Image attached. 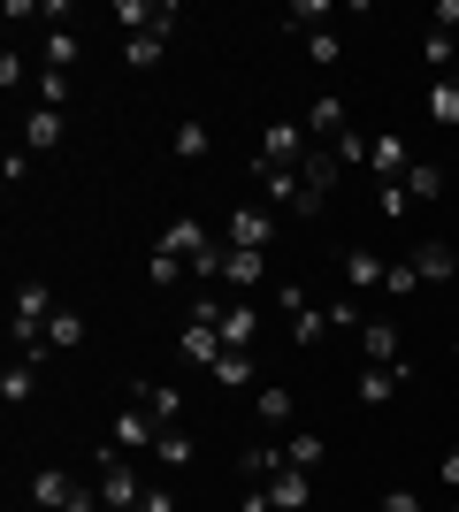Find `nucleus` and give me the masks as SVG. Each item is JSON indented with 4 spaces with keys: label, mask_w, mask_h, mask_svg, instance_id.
I'll return each instance as SVG.
<instances>
[{
    "label": "nucleus",
    "mask_w": 459,
    "mask_h": 512,
    "mask_svg": "<svg viewBox=\"0 0 459 512\" xmlns=\"http://www.w3.org/2000/svg\"><path fill=\"white\" fill-rule=\"evenodd\" d=\"M92 459H100V474H92V482H100V505H108V512H138L146 482H138L131 451H123V444H108V451H92Z\"/></svg>",
    "instance_id": "nucleus-1"
},
{
    "label": "nucleus",
    "mask_w": 459,
    "mask_h": 512,
    "mask_svg": "<svg viewBox=\"0 0 459 512\" xmlns=\"http://www.w3.org/2000/svg\"><path fill=\"white\" fill-rule=\"evenodd\" d=\"M253 176H261V199H268V207H291V214H322L329 207V199L306 192L299 169H261V161H253Z\"/></svg>",
    "instance_id": "nucleus-2"
},
{
    "label": "nucleus",
    "mask_w": 459,
    "mask_h": 512,
    "mask_svg": "<svg viewBox=\"0 0 459 512\" xmlns=\"http://www.w3.org/2000/svg\"><path fill=\"white\" fill-rule=\"evenodd\" d=\"M306 153H314L306 123H268V130H261V169H299Z\"/></svg>",
    "instance_id": "nucleus-3"
},
{
    "label": "nucleus",
    "mask_w": 459,
    "mask_h": 512,
    "mask_svg": "<svg viewBox=\"0 0 459 512\" xmlns=\"http://www.w3.org/2000/svg\"><path fill=\"white\" fill-rule=\"evenodd\" d=\"M222 245L268 253V245H276V214H268V207H238V214H230V230H222Z\"/></svg>",
    "instance_id": "nucleus-4"
},
{
    "label": "nucleus",
    "mask_w": 459,
    "mask_h": 512,
    "mask_svg": "<svg viewBox=\"0 0 459 512\" xmlns=\"http://www.w3.org/2000/svg\"><path fill=\"white\" fill-rule=\"evenodd\" d=\"M299 123H306V138H314V146H337V138H352V115H345V100H337V92H322V100L306 107Z\"/></svg>",
    "instance_id": "nucleus-5"
},
{
    "label": "nucleus",
    "mask_w": 459,
    "mask_h": 512,
    "mask_svg": "<svg viewBox=\"0 0 459 512\" xmlns=\"http://www.w3.org/2000/svg\"><path fill=\"white\" fill-rule=\"evenodd\" d=\"M108 444H123V451H153V444H161V421H153V413H146V406H138V398H131V406L115 413Z\"/></svg>",
    "instance_id": "nucleus-6"
},
{
    "label": "nucleus",
    "mask_w": 459,
    "mask_h": 512,
    "mask_svg": "<svg viewBox=\"0 0 459 512\" xmlns=\"http://www.w3.org/2000/svg\"><path fill=\"white\" fill-rule=\"evenodd\" d=\"M368 169H375V184H406V169H414V146H406L398 130H383V138H375V153H368Z\"/></svg>",
    "instance_id": "nucleus-7"
},
{
    "label": "nucleus",
    "mask_w": 459,
    "mask_h": 512,
    "mask_svg": "<svg viewBox=\"0 0 459 512\" xmlns=\"http://www.w3.org/2000/svg\"><path fill=\"white\" fill-rule=\"evenodd\" d=\"M406 268H414L421 283H452V276H459V253L444 245V237H429V245H414V253H406Z\"/></svg>",
    "instance_id": "nucleus-8"
},
{
    "label": "nucleus",
    "mask_w": 459,
    "mask_h": 512,
    "mask_svg": "<svg viewBox=\"0 0 459 512\" xmlns=\"http://www.w3.org/2000/svg\"><path fill=\"white\" fill-rule=\"evenodd\" d=\"M268 512H306V505H314V474H299V467H284V474H276V482H268Z\"/></svg>",
    "instance_id": "nucleus-9"
},
{
    "label": "nucleus",
    "mask_w": 459,
    "mask_h": 512,
    "mask_svg": "<svg viewBox=\"0 0 459 512\" xmlns=\"http://www.w3.org/2000/svg\"><path fill=\"white\" fill-rule=\"evenodd\" d=\"M383 276H391V260H375L368 245H352V253H345V291H352V299L383 291Z\"/></svg>",
    "instance_id": "nucleus-10"
},
{
    "label": "nucleus",
    "mask_w": 459,
    "mask_h": 512,
    "mask_svg": "<svg viewBox=\"0 0 459 512\" xmlns=\"http://www.w3.org/2000/svg\"><path fill=\"white\" fill-rule=\"evenodd\" d=\"M360 360L368 367H398L406 352H398V321H360Z\"/></svg>",
    "instance_id": "nucleus-11"
},
{
    "label": "nucleus",
    "mask_w": 459,
    "mask_h": 512,
    "mask_svg": "<svg viewBox=\"0 0 459 512\" xmlns=\"http://www.w3.org/2000/svg\"><path fill=\"white\" fill-rule=\"evenodd\" d=\"M69 497H77V474H69V467H39V474H31V505L69 512Z\"/></svg>",
    "instance_id": "nucleus-12"
},
{
    "label": "nucleus",
    "mask_w": 459,
    "mask_h": 512,
    "mask_svg": "<svg viewBox=\"0 0 459 512\" xmlns=\"http://www.w3.org/2000/svg\"><path fill=\"white\" fill-rule=\"evenodd\" d=\"M398 383H406V360H398V367H360L352 398H360V406H391V398H398Z\"/></svg>",
    "instance_id": "nucleus-13"
},
{
    "label": "nucleus",
    "mask_w": 459,
    "mask_h": 512,
    "mask_svg": "<svg viewBox=\"0 0 459 512\" xmlns=\"http://www.w3.org/2000/svg\"><path fill=\"white\" fill-rule=\"evenodd\" d=\"M299 176H306V192H314V199H329L337 184H345V161H337L329 146H314V153L299 161Z\"/></svg>",
    "instance_id": "nucleus-14"
},
{
    "label": "nucleus",
    "mask_w": 459,
    "mask_h": 512,
    "mask_svg": "<svg viewBox=\"0 0 459 512\" xmlns=\"http://www.w3.org/2000/svg\"><path fill=\"white\" fill-rule=\"evenodd\" d=\"M176 352H184L192 367H215V360H222V329H215V321H184V337H176Z\"/></svg>",
    "instance_id": "nucleus-15"
},
{
    "label": "nucleus",
    "mask_w": 459,
    "mask_h": 512,
    "mask_svg": "<svg viewBox=\"0 0 459 512\" xmlns=\"http://www.w3.org/2000/svg\"><path fill=\"white\" fill-rule=\"evenodd\" d=\"M284 474V444H253V451H238V482H253V490H268Z\"/></svg>",
    "instance_id": "nucleus-16"
},
{
    "label": "nucleus",
    "mask_w": 459,
    "mask_h": 512,
    "mask_svg": "<svg viewBox=\"0 0 459 512\" xmlns=\"http://www.w3.org/2000/svg\"><path fill=\"white\" fill-rule=\"evenodd\" d=\"M253 337H261V314L245 299H230V314H222V352H253Z\"/></svg>",
    "instance_id": "nucleus-17"
},
{
    "label": "nucleus",
    "mask_w": 459,
    "mask_h": 512,
    "mask_svg": "<svg viewBox=\"0 0 459 512\" xmlns=\"http://www.w3.org/2000/svg\"><path fill=\"white\" fill-rule=\"evenodd\" d=\"M261 276H268V253H238V245L222 253V283H230L238 299H245V291H253V283H261Z\"/></svg>",
    "instance_id": "nucleus-18"
},
{
    "label": "nucleus",
    "mask_w": 459,
    "mask_h": 512,
    "mask_svg": "<svg viewBox=\"0 0 459 512\" xmlns=\"http://www.w3.org/2000/svg\"><path fill=\"white\" fill-rule=\"evenodd\" d=\"M62 130H69V115H62V107H31V123H23V146H31V153H46V146H62Z\"/></svg>",
    "instance_id": "nucleus-19"
},
{
    "label": "nucleus",
    "mask_w": 459,
    "mask_h": 512,
    "mask_svg": "<svg viewBox=\"0 0 459 512\" xmlns=\"http://www.w3.org/2000/svg\"><path fill=\"white\" fill-rule=\"evenodd\" d=\"M138 406H146L161 428H176V413H184V390H176V383H138Z\"/></svg>",
    "instance_id": "nucleus-20"
},
{
    "label": "nucleus",
    "mask_w": 459,
    "mask_h": 512,
    "mask_svg": "<svg viewBox=\"0 0 459 512\" xmlns=\"http://www.w3.org/2000/svg\"><path fill=\"white\" fill-rule=\"evenodd\" d=\"M284 467H299V474L322 467V436H314V428H291L284 436Z\"/></svg>",
    "instance_id": "nucleus-21"
},
{
    "label": "nucleus",
    "mask_w": 459,
    "mask_h": 512,
    "mask_svg": "<svg viewBox=\"0 0 459 512\" xmlns=\"http://www.w3.org/2000/svg\"><path fill=\"white\" fill-rule=\"evenodd\" d=\"M161 54H169V39H161V31H138V39H123V62H131L138 77H146V69H161Z\"/></svg>",
    "instance_id": "nucleus-22"
},
{
    "label": "nucleus",
    "mask_w": 459,
    "mask_h": 512,
    "mask_svg": "<svg viewBox=\"0 0 459 512\" xmlns=\"http://www.w3.org/2000/svg\"><path fill=\"white\" fill-rule=\"evenodd\" d=\"M429 123H437V130H459V85H452V77H437V85H429Z\"/></svg>",
    "instance_id": "nucleus-23"
},
{
    "label": "nucleus",
    "mask_w": 459,
    "mask_h": 512,
    "mask_svg": "<svg viewBox=\"0 0 459 512\" xmlns=\"http://www.w3.org/2000/svg\"><path fill=\"white\" fill-rule=\"evenodd\" d=\"M437 192H444V169H437V161H414V169H406V199H414V207H429Z\"/></svg>",
    "instance_id": "nucleus-24"
},
{
    "label": "nucleus",
    "mask_w": 459,
    "mask_h": 512,
    "mask_svg": "<svg viewBox=\"0 0 459 512\" xmlns=\"http://www.w3.org/2000/svg\"><path fill=\"white\" fill-rule=\"evenodd\" d=\"M31 92H39V107H62V115H69V92H77V85H69V69H39Z\"/></svg>",
    "instance_id": "nucleus-25"
},
{
    "label": "nucleus",
    "mask_w": 459,
    "mask_h": 512,
    "mask_svg": "<svg viewBox=\"0 0 459 512\" xmlns=\"http://www.w3.org/2000/svg\"><path fill=\"white\" fill-rule=\"evenodd\" d=\"M31 390H39V367H31V360H8V375H0V398H8V406H23Z\"/></svg>",
    "instance_id": "nucleus-26"
},
{
    "label": "nucleus",
    "mask_w": 459,
    "mask_h": 512,
    "mask_svg": "<svg viewBox=\"0 0 459 512\" xmlns=\"http://www.w3.org/2000/svg\"><path fill=\"white\" fill-rule=\"evenodd\" d=\"M299 421V398L291 390H261V428H291Z\"/></svg>",
    "instance_id": "nucleus-27"
},
{
    "label": "nucleus",
    "mask_w": 459,
    "mask_h": 512,
    "mask_svg": "<svg viewBox=\"0 0 459 512\" xmlns=\"http://www.w3.org/2000/svg\"><path fill=\"white\" fill-rule=\"evenodd\" d=\"M153 459H161V467H192V436H184V428H161V444H153Z\"/></svg>",
    "instance_id": "nucleus-28"
},
{
    "label": "nucleus",
    "mask_w": 459,
    "mask_h": 512,
    "mask_svg": "<svg viewBox=\"0 0 459 512\" xmlns=\"http://www.w3.org/2000/svg\"><path fill=\"white\" fill-rule=\"evenodd\" d=\"M46 344H54V352H77V344H85V321H77V314L62 306V314L46 321Z\"/></svg>",
    "instance_id": "nucleus-29"
},
{
    "label": "nucleus",
    "mask_w": 459,
    "mask_h": 512,
    "mask_svg": "<svg viewBox=\"0 0 459 512\" xmlns=\"http://www.w3.org/2000/svg\"><path fill=\"white\" fill-rule=\"evenodd\" d=\"M306 62H314V69H337V62H345V39H337V31H314V39H306Z\"/></svg>",
    "instance_id": "nucleus-30"
},
{
    "label": "nucleus",
    "mask_w": 459,
    "mask_h": 512,
    "mask_svg": "<svg viewBox=\"0 0 459 512\" xmlns=\"http://www.w3.org/2000/svg\"><path fill=\"white\" fill-rule=\"evenodd\" d=\"M176 161H207V123H176Z\"/></svg>",
    "instance_id": "nucleus-31"
},
{
    "label": "nucleus",
    "mask_w": 459,
    "mask_h": 512,
    "mask_svg": "<svg viewBox=\"0 0 459 512\" xmlns=\"http://www.w3.org/2000/svg\"><path fill=\"white\" fill-rule=\"evenodd\" d=\"M306 306H314V299H306V283H299V276H284V283H276V314H284V321H299Z\"/></svg>",
    "instance_id": "nucleus-32"
},
{
    "label": "nucleus",
    "mask_w": 459,
    "mask_h": 512,
    "mask_svg": "<svg viewBox=\"0 0 459 512\" xmlns=\"http://www.w3.org/2000/svg\"><path fill=\"white\" fill-rule=\"evenodd\" d=\"M69 62H77V31L54 23V31H46V69H69Z\"/></svg>",
    "instance_id": "nucleus-33"
},
{
    "label": "nucleus",
    "mask_w": 459,
    "mask_h": 512,
    "mask_svg": "<svg viewBox=\"0 0 459 512\" xmlns=\"http://www.w3.org/2000/svg\"><path fill=\"white\" fill-rule=\"evenodd\" d=\"M421 54H429V62H437L444 77L459 69V46H452V31H429V39H421Z\"/></svg>",
    "instance_id": "nucleus-34"
},
{
    "label": "nucleus",
    "mask_w": 459,
    "mask_h": 512,
    "mask_svg": "<svg viewBox=\"0 0 459 512\" xmlns=\"http://www.w3.org/2000/svg\"><path fill=\"white\" fill-rule=\"evenodd\" d=\"M421 291V276L406 268V260H391V276H383V299H414Z\"/></svg>",
    "instance_id": "nucleus-35"
},
{
    "label": "nucleus",
    "mask_w": 459,
    "mask_h": 512,
    "mask_svg": "<svg viewBox=\"0 0 459 512\" xmlns=\"http://www.w3.org/2000/svg\"><path fill=\"white\" fill-rule=\"evenodd\" d=\"M215 383H253V352H222V360H215Z\"/></svg>",
    "instance_id": "nucleus-36"
},
{
    "label": "nucleus",
    "mask_w": 459,
    "mask_h": 512,
    "mask_svg": "<svg viewBox=\"0 0 459 512\" xmlns=\"http://www.w3.org/2000/svg\"><path fill=\"white\" fill-rule=\"evenodd\" d=\"M146 276H153V283H184V276H192V268H184V260H176V253H161V245H153Z\"/></svg>",
    "instance_id": "nucleus-37"
},
{
    "label": "nucleus",
    "mask_w": 459,
    "mask_h": 512,
    "mask_svg": "<svg viewBox=\"0 0 459 512\" xmlns=\"http://www.w3.org/2000/svg\"><path fill=\"white\" fill-rule=\"evenodd\" d=\"M322 329H329V314H322V306H306V314L291 321V344H322Z\"/></svg>",
    "instance_id": "nucleus-38"
},
{
    "label": "nucleus",
    "mask_w": 459,
    "mask_h": 512,
    "mask_svg": "<svg viewBox=\"0 0 459 512\" xmlns=\"http://www.w3.org/2000/svg\"><path fill=\"white\" fill-rule=\"evenodd\" d=\"M322 314H329V329H360V299H352V291H337Z\"/></svg>",
    "instance_id": "nucleus-39"
},
{
    "label": "nucleus",
    "mask_w": 459,
    "mask_h": 512,
    "mask_svg": "<svg viewBox=\"0 0 459 512\" xmlns=\"http://www.w3.org/2000/svg\"><path fill=\"white\" fill-rule=\"evenodd\" d=\"M375 207L398 222V214H414V199H406V184H383V192H375Z\"/></svg>",
    "instance_id": "nucleus-40"
},
{
    "label": "nucleus",
    "mask_w": 459,
    "mask_h": 512,
    "mask_svg": "<svg viewBox=\"0 0 459 512\" xmlns=\"http://www.w3.org/2000/svg\"><path fill=\"white\" fill-rule=\"evenodd\" d=\"M138 512H176V490H169V482H146V497H138Z\"/></svg>",
    "instance_id": "nucleus-41"
},
{
    "label": "nucleus",
    "mask_w": 459,
    "mask_h": 512,
    "mask_svg": "<svg viewBox=\"0 0 459 512\" xmlns=\"http://www.w3.org/2000/svg\"><path fill=\"white\" fill-rule=\"evenodd\" d=\"M0 85H8V92H16V85H31V69H23V54H16V46L0 54Z\"/></svg>",
    "instance_id": "nucleus-42"
},
{
    "label": "nucleus",
    "mask_w": 459,
    "mask_h": 512,
    "mask_svg": "<svg viewBox=\"0 0 459 512\" xmlns=\"http://www.w3.org/2000/svg\"><path fill=\"white\" fill-rule=\"evenodd\" d=\"M0 176H8V184H23V176H31V146L8 153V161H0Z\"/></svg>",
    "instance_id": "nucleus-43"
},
{
    "label": "nucleus",
    "mask_w": 459,
    "mask_h": 512,
    "mask_svg": "<svg viewBox=\"0 0 459 512\" xmlns=\"http://www.w3.org/2000/svg\"><path fill=\"white\" fill-rule=\"evenodd\" d=\"M69 512H108V505H100V482H77V497H69Z\"/></svg>",
    "instance_id": "nucleus-44"
},
{
    "label": "nucleus",
    "mask_w": 459,
    "mask_h": 512,
    "mask_svg": "<svg viewBox=\"0 0 459 512\" xmlns=\"http://www.w3.org/2000/svg\"><path fill=\"white\" fill-rule=\"evenodd\" d=\"M383 512H421V497L414 490H391V497H383Z\"/></svg>",
    "instance_id": "nucleus-45"
},
{
    "label": "nucleus",
    "mask_w": 459,
    "mask_h": 512,
    "mask_svg": "<svg viewBox=\"0 0 459 512\" xmlns=\"http://www.w3.org/2000/svg\"><path fill=\"white\" fill-rule=\"evenodd\" d=\"M444 490H459V451H444Z\"/></svg>",
    "instance_id": "nucleus-46"
},
{
    "label": "nucleus",
    "mask_w": 459,
    "mask_h": 512,
    "mask_svg": "<svg viewBox=\"0 0 459 512\" xmlns=\"http://www.w3.org/2000/svg\"><path fill=\"white\" fill-rule=\"evenodd\" d=\"M238 512H268V497H261V490H253V497H245V505H238Z\"/></svg>",
    "instance_id": "nucleus-47"
},
{
    "label": "nucleus",
    "mask_w": 459,
    "mask_h": 512,
    "mask_svg": "<svg viewBox=\"0 0 459 512\" xmlns=\"http://www.w3.org/2000/svg\"><path fill=\"white\" fill-rule=\"evenodd\" d=\"M452 360H459V337H452Z\"/></svg>",
    "instance_id": "nucleus-48"
},
{
    "label": "nucleus",
    "mask_w": 459,
    "mask_h": 512,
    "mask_svg": "<svg viewBox=\"0 0 459 512\" xmlns=\"http://www.w3.org/2000/svg\"><path fill=\"white\" fill-rule=\"evenodd\" d=\"M444 512H459V505H444Z\"/></svg>",
    "instance_id": "nucleus-49"
}]
</instances>
